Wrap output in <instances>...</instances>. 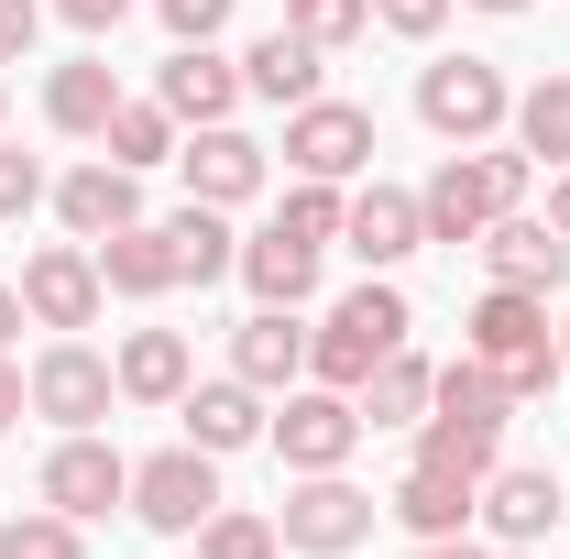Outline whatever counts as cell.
I'll use <instances>...</instances> for the list:
<instances>
[{"mask_svg":"<svg viewBox=\"0 0 570 559\" xmlns=\"http://www.w3.org/2000/svg\"><path fill=\"white\" fill-rule=\"evenodd\" d=\"M461 351H472V362H494L504 384H515V406L560 384V341H549V296H527V285H483V307L461 318Z\"/></svg>","mask_w":570,"mask_h":559,"instance_id":"6da1fadb","label":"cell"},{"mask_svg":"<svg viewBox=\"0 0 570 559\" xmlns=\"http://www.w3.org/2000/svg\"><path fill=\"white\" fill-rule=\"evenodd\" d=\"M515 198H527V143L515 154H439V176L417 187V219L428 242H483Z\"/></svg>","mask_w":570,"mask_h":559,"instance_id":"7a4b0ae2","label":"cell"},{"mask_svg":"<svg viewBox=\"0 0 570 559\" xmlns=\"http://www.w3.org/2000/svg\"><path fill=\"white\" fill-rule=\"evenodd\" d=\"M384 351H406V296H395V285H352V296L307 330V373L341 384V395H362V373H373Z\"/></svg>","mask_w":570,"mask_h":559,"instance_id":"3957f363","label":"cell"},{"mask_svg":"<svg viewBox=\"0 0 570 559\" xmlns=\"http://www.w3.org/2000/svg\"><path fill=\"white\" fill-rule=\"evenodd\" d=\"M132 516L154 527V538H198L219 516V461L187 439V450H154V461H132Z\"/></svg>","mask_w":570,"mask_h":559,"instance_id":"277c9868","label":"cell"},{"mask_svg":"<svg viewBox=\"0 0 570 559\" xmlns=\"http://www.w3.org/2000/svg\"><path fill=\"white\" fill-rule=\"evenodd\" d=\"M373 493L362 483H341V472H296V493L275 504V527H285V549H307V559H341V549H362L373 538Z\"/></svg>","mask_w":570,"mask_h":559,"instance_id":"5b68a950","label":"cell"},{"mask_svg":"<svg viewBox=\"0 0 570 559\" xmlns=\"http://www.w3.org/2000/svg\"><path fill=\"white\" fill-rule=\"evenodd\" d=\"M352 450H362V406L341 384H307V395L285 384V406H275V461L285 472H341Z\"/></svg>","mask_w":570,"mask_h":559,"instance_id":"8992f818","label":"cell"},{"mask_svg":"<svg viewBox=\"0 0 570 559\" xmlns=\"http://www.w3.org/2000/svg\"><path fill=\"white\" fill-rule=\"evenodd\" d=\"M417 121H428L439 143H483V133L515 121V99H504V77L483 67V56H450V67L417 77Z\"/></svg>","mask_w":570,"mask_h":559,"instance_id":"52a82bcc","label":"cell"},{"mask_svg":"<svg viewBox=\"0 0 570 559\" xmlns=\"http://www.w3.org/2000/svg\"><path fill=\"white\" fill-rule=\"evenodd\" d=\"M99 296H110V285H99V253H88V242H56V253L22 264V318L56 330V341H77V330L99 318Z\"/></svg>","mask_w":570,"mask_h":559,"instance_id":"ba28073f","label":"cell"},{"mask_svg":"<svg viewBox=\"0 0 570 559\" xmlns=\"http://www.w3.org/2000/svg\"><path fill=\"white\" fill-rule=\"evenodd\" d=\"M285 165L296 176H362L373 165V110H352V99H307V110H285Z\"/></svg>","mask_w":570,"mask_h":559,"instance_id":"9c48e42d","label":"cell"},{"mask_svg":"<svg viewBox=\"0 0 570 559\" xmlns=\"http://www.w3.org/2000/svg\"><path fill=\"white\" fill-rule=\"evenodd\" d=\"M45 504H56V516H77V527H99L110 504H132V461H121L110 439L67 428V450L45 461Z\"/></svg>","mask_w":570,"mask_h":559,"instance_id":"30bf717a","label":"cell"},{"mask_svg":"<svg viewBox=\"0 0 570 559\" xmlns=\"http://www.w3.org/2000/svg\"><path fill=\"white\" fill-rule=\"evenodd\" d=\"M22 384H33V418H56V428H99V418H110V395H121V373H110L88 341H56Z\"/></svg>","mask_w":570,"mask_h":559,"instance_id":"8fae6325","label":"cell"},{"mask_svg":"<svg viewBox=\"0 0 570 559\" xmlns=\"http://www.w3.org/2000/svg\"><path fill=\"white\" fill-rule=\"evenodd\" d=\"M560 472H538V461H527V472H483V504H472V516H483V527H494V549H538V538H549V527H560Z\"/></svg>","mask_w":570,"mask_h":559,"instance_id":"7c38bea8","label":"cell"},{"mask_svg":"<svg viewBox=\"0 0 570 559\" xmlns=\"http://www.w3.org/2000/svg\"><path fill=\"white\" fill-rule=\"evenodd\" d=\"M483 264H494V285H527V296H549V285H570V242L549 231V219L504 209L494 231H483Z\"/></svg>","mask_w":570,"mask_h":559,"instance_id":"4fadbf2b","label":"cell"},{"mask_svg":"<svg viewBox=\"0 0 570 559\" xmlns=\"http://www.w3.org/2000/svg\"><path fill=\"white\" fill-rule=\"evenodd\" d=\"M176 165H187V198H209V209H242V198L264 187V143L230 133V121H209V133L187 143Z\"/></svg>","mask_w":570,"mask_h":559,"instance_id":"5bb4252c","label":"cell"},{"mask_svg":"<svg viewBox=\"0 0 570 559\" xmlns=\"http://www.w3.org/2000/svg\"><path fill=\"white\" fill-rule=\"evenodd\" d=\"M56 219H67L77 242H110V231H132V219H142L132 165H110V154H99V165H77L67 187H56Z\"/></svg>","mask_w":570,"mask_h":559,"instance_id":"9a60e30c","label":"cell"},{"mask_svg":"<svg viewBox=\"0 0 570 559\" xmlns=\"http://www.w3.org/2000/svg\"><path fill=\"white\" fill-rule=\"evenodd\" d=\"M318 77H330V45H307L296 22H275V33L242 56V88H253V99H275V110H307V99H318Z\"/></svg>","mask_w":570,"mask_h":559,"instance_id":"2e32d148","label":"cell"},{"mask_svg":"<svg viewBox=\"0 0 570 559\" xmlns=\"http://www.w3.org/2000/svg\"><path fill=\"white\" fill-rule=\"evenodd\" d=\"M428 418H450V428H483V439H504V418H515V384H504L494 362H439L428 373Z\"/></svg>","mask_w":570,"mask_h":559,"instance_id":"e0dca14e","label":"cell"},{"mask_svg":"<svg viewBox=\"0 0 570 559\" xmlns=\"http://www.w3.org/2000/svg\"><path fill=\"white\" fill-rule=\"evenodd\" d=\"M341 242H352L373 275H395V264H406V253L428 242V219H417V198H406V187H362V198H352V219H341Z\"/></svg>","mask_w":570,"mask_h":559,"instance_id":"ac0fdd59","label":"cell"},{"mask_svg":"<svg viewBox=\"0 0 570 559\" xmlns=\"http://www.w3.org/2000/svg\"><path fill=\"white\" fill-rule=\"evenodd\" d=\"M176 418H187V439H198V450H253V439H264V384H242V373H230V384H187V395H176Z\"/></svg>","mask_w":570,"mask_h":559,"instance_id":"d6986e66","label":"cell"},{"mask_svg":"<svg viewBox=\"0 0 570 559\" xmlns=\"http://www.w3.org/2000/svg\"><path fill=\"white\" fill-rule=\"evenodd\" d=\"M165 110H176V121H198V133L230 121V110H242V67L209 56V45H176V56H165Z\"/></svg>","mask_w":570,"mask_h":559,"instance_id":"ffe728a7","label":"cell"},{"mask_svg":"<svg viewBox=\"0 0 570 559\" xmlns=\"http://www.w3.org/2000/svg\"><path fill=\"white\" fill-rule=\"evenodd\" d=\"M230 373L264 384V395L296 384V373H307V330H296V307H253V318L230 330Z\"/></svg>","mask_w":570,"mask_h":559,"instance_id":"44dd1931","label":"cell"},{"mask_svg":"<svg viewBox=\"0 0 570 559\" xmlns=\"http://www.w3.org/2000/svg\"><path fill=\"white\" fill-rule=\"evenodd\" d=\"M242 285H253L264 307H307V296H318V242H296V231H253V242H242Z\"/></svg>","mask_w":570,"mask_h":559,"instance_id":"7402d4cb","label":"cell"},{"mask_svg":"<svg viewBox=\"0 0 570 559\" xmlns=\"http://www.w3.org/2000/svg\"><path fill=\"white\" fill-rule=\"evenodd\" d=\"M99 253V285H121V296H165V285H187V264H176V231H110V242H88Z\"/></svg>","mask_w":570,"mask_h":559,"instance_id":"603a6c76","label":"cell"},{"mask_svg":"<svg viewBox=\"0 0 570 559\" xmlns=\"http://www.w3.org/2000/svg\"><path fill=\"white\" fill-rule=\"evenodd\" d=\"M110 110H121V77L99 67V56H77V67L45 77V121H56V133L99 143V133H110Z\"/></svg>","mask_w":570,"mask_h":559,"instance_id":"cb8c5ba5","label":"cell"},{"mask_svg":"<svg viewBox=\"0 0 570 559\" xmlns=\"http://www.w3.org/2000/svg\"><path fill=\"white\" fill-rule=\"evenodd\" d=\"M110 373H121L132 406H176V395H187V341H176V330H132Z\"/></svg>","mask_w":570,"mask_h":559,"instance_id":"d4e9b609","label":"cell"},{"mask_svg":"<svg viewBox=\"0 0 570 559\" xmlns=\"http://www.w3.org/2000/svg\"><path fill=\"white\" fill-rule=\"evenodd\" d=\"M472 504H483V483H461V472H428V461L395 483V516H406L417 538H461V527H472Z\"/></svg>","mask_w":570,"mask_h":559,"instance_id":"484cf974","label":"cell"},{"mask_svg":"<svg viewBox=\"0 0 570 559\" xmlns=\"http://www.w3.org/2000/svg\"><path fill=\"white\" fill-rule=\"evenodd\" d=\"M362 428H417L428 418V362L417 351H384V362H373V373H362Z\"/></svg>","mask_w":570,"mask_h":559,"instance_id":"4316f807","label":"cell"},{"mask_svg":"<svg viewBox=\"0 0 570 559\" xmlns=\"http://www.w3.org/2000/svg\"><path fill=\"white\" fill-rule=\"evenodd\" d=\"M176 231V264H187V285H219V275H242V242H230V219L209 209V198H187V209L165 219Z\"/></svg>","mask_w":570,"mask_h":559,"instance_id":"83f0119b","label":"cell"},{"mask_svg":"<svg viewBox=\"0 0 570 559\" xmlns=\"http://www.w3.org/2000/svg\"><path fill=\"white\" fill-rule=\"evenodd\" d=\"M99 143H110V165H132V176H142V165H165V154H176V110H165V99H121Z\"/></svg>","mask_w":570,"mask_h":559,"instance_id":"f1b7e54d","label":"cell"},{"mask_svg":"<svg viewBox=\"0 0 570 559\" xmlns=\"http://www.w3.org/2000/svg\"><path fill=\"white\" fill-rule=\"evenodd\" d=\"M515 143H527V165H538V154H549V165H570V67L538 77V88L515 99Z\"/></svg>","mask_w":570,"mask_h":559,"instance_id":"f546056e","label":"cell"},{"mask_svg":"<svg viewBox=\"0 0 570 559\" xmlns=\"http://www.w3.org/2000/svg\"><path fill=\"white\" fill-rule=\"evenodd\" d=\"M494 450H504V439H483V428L417 418V461H428V472H461V483H483V472H494Z\"/></svg>","mask_w":570,"mask_h":559,"instance_id":"4dcf8cb0","label":"cell"},{"mask_svg":"<svg viewBox=\"0 0 570 559\" xmlns=\"http://www.w3.org/2000/svg\"><path fill=\"white\" fill-rule=\"evenodd\" d=\"M341 219H352V198H341L330 176H296L285 209H275V231H296V242H341Z\"/></svg>","mask_w":570,"mask_h":559,"instance_id":"1f68e13d","label":"cell"},{"mask_svg":"<svg viewBox=\"0 0 570 559\" xmlns=\"http://www.w3.org/2000/svg\"><path fill=\"white\" fill-rule=\"evenodd\" d=\"M198 559H285V527L275 516H209L198 527Z\"/></svg>","mask_w":570,"mask_h":559,"instance_id":"d6a6232c","label":"cell"},{"mask_svg":"<svg viewBox=\"0 0 570 559\" xmlns=\"http://www.w3.org/2000/svg\"><path fill=\"white\" fill-rule=\"evenodd\" d=\"M0 559H77V516H56V504L11 516V527H0Z\"/></svg>","mask_w":570,"mask_h":559,"instance_id":"836d02e7","label":"cell"},{"mask_svg":"<svg viewBox=\"0 0 570 559\" xmlns=\"http://www.w3.org/2000/svg\"><path fill=\"white\" fill-rule=\"evenodd\" d=\"M285 22H296L307 45H330V56H341L362 22H373V0H285Z\"/></svg>","mask_w":570,"mask_h":559,"instance_id":"e575fe53","label":"cell"},{"mask_svg":"<svg viewBox=\"0 0 570 559\" xmlns=\"http://www.w3.org/2000/svg\"><path fill=\"white\" fill-rule=\"evenodd\" d=\"M33 209H45V165L22 143H0V219H33Z\"/></svg>","mask_w":570,"mask_h":559,"instance_id":"d590c367","label":"cell"},{"mask_svg":"<svg viewBox=\"0 0 570 559\" xmlns=\"http://www.w3.org/2000/svg\"><path fill=\"white\" fill-rule=\"evenodd\" d=\"M154 11H165L176 45H219V22H230V0H154Z\"/></svg>","mask_w":570,"mask_h":559,"instance_id":"8d00e7d4","label":"cell"},{"mask_svg":"<svg viewBox=\"0 0 570 559\" xmlns=\"http://www.w3.org/2000/svg\"><path fill=\"white\" fill-rule=\"evenodd\" d=\"M450 11H461V0H373V22H384V33H406V45H428Z\"/></svg>","mask_w":570,"mask_h":559,"instance_id":"74e56055","label":"cell"},{"mask_svg":"<svg viewBox=\"0 0 570 559\" xmlns=\"http://www.w3.org/2000/svg\"><path fill=\"white\" fill-rule=\"evenodd\" d=\"M33 33H45V0H0V67L33 56Z\"/></svg>","mask_w":570,"mask_h":559,"instance_id":"f35d334b","label":"cell"},{"mask_svg":"<svg viewBox=\"0 0 570 559\" xmlns=\"http://www.w3.org/2000/svg\"><path fill=\"white\" fill-rule=\"evenodd\" d=\"M56 11H67L77 33H121V11H132V0H56Z\"/></svg>","mask_w":570,"mask_h":559,"instance_id":"ab89813d","label":"cell"},{"mask_svg":"<svg viewBox=\"0 0 570 559\" xmlns=\"http://www.w3.org/2000/svg\"><path fill=\"white\" fill-rule=\"evenodd\" d=\"M22 406H33V384H22V362H0V428H22Z\"/></svg>","mask_w":570,"mask_h":559,"instance_id":"60d3db41","label":"cell"},{"mask_svg":"<svg viewBox=\"0 0 570 559\" xmlns=\"http://www.w3.org/2000/svg\"><path fill=\"white\" fill-rule=\"evenodd\" d=\"M11 341H22V285H0V362H11Z\"/></svg>","mask_w":570,"mask_h":559,"instance_id":"b9f144b4","label":"cell"},{"mask_svg":"<svg viewBox=\"0 0 570 559\" xmlns=\"http://www.w3.org/2000/svg\"><path fill=\"white\" fill-rule=\"evenodd\" d=\"M549 231L570 242V165H560V187H549Z\"/></svg>","mask_w":570,"mask_h":559,"instance_id":"7bdbcfd3","label":"cell"},{"mask_svg":"<svg viewBox=\"0 0 570 559\" xmlns=\"http://www.w3.org/2000/svg\"><path fill=\"white\" fill-rule=\"evenodd\" d=\"M417 559H483V549H472V538H428Z\"/></svg>","mask_w":570,"mask_h":559,"instance_id":"ee69618b","label":"cell"},{"mask_svg":"<svg viewBox=\"0 0 570 559\" xmlns=\"http://www.w3.org/2000/svg\"><path fill=\"white\" fill-rule=\"evenodd\" d=\"M472 11H527V0H472Z\"/></svg>","mask_w":570,"mask_h":559,"instance_id":"f6af8a7d","label":"cell"},{"mask_svg":"<svg viewBox=\"0 0 570 559\" xmlns=\"http://www.w3.org/2000/svg\"><path fill=\"white\" fill-rule=\"evenodd\" d=\"M483 559H527V549H483Z\"/></svg>","mask_w":570,"mask_h":559,"instance_id":"bcb514c9","label":"cell"},{"mask_svg":"<svg viewBox=\"0 0 570 559\" xmlns=\"http://www.w3.org/2000/svg\"><path fill=\"white\" fill-rule=\"evenodd\" d=\"M560 373H570V330H560Z\"/></svg>","mask_w":570,"mask_h":559,"instance_id":"7dc6e473","label":"cell"}]
</instances>
